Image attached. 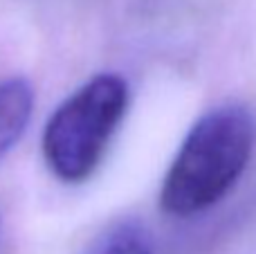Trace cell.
I'll return each instance as SVG.
<instances>
[{
	"instance_id": "cell-1",
	"label": "cell",
	"mask_w": 256,
	"mask_h": 254,
	"mask_svg": "<svg viewBox=\"0 0 256 254\" xmlns=\"http://www.w3.org/2000/svg\"><path fill=\"white\" fill-rule=\"evenodd\" d=\"M256 144V122L245 106L212 108L189 128L160 189V210L176 218L202 214L232 192Z\"/></svg>"
},
{
	"instance_id": "cell-2",
	"label": "cell",
	"mask_w": 256,
	"mask_h": 254,
	"mask_svg": "<svg viewBox=\"0 0 256 254\" xmlns=\"http://www.w3.org/2000/svg\"><path fill=\"white\" fill-rule=\"evenodd\" d=\"M130 90L124 76L102 72L70 94L48 120L43 160L61 182L81 184L102 164L126 115Z\"/></svg>"
},
{
	"instance_id": "cell-3",
	"label": "cell",
	"mask_w": 256,
	"mask_h": 254,
	"mask_svg": "<svg viewBox=\"0 0 256 254\" xmlns=\"http://www.w3.org/2000/svg\"><path fill=\"white\" fill-rule=\"evenodd\" d=\"M34 112V88L25 76L0 81V162L20 142Z\"/></svg>"
},
{
	"instance_id": "cell-4",
	"label": "cell",
	"mask_w": 256,
	"mask_h": 254,
	"mask_svg": "<svg viewBox=\"0 0 256 254\" xmlns=\"http://www.w3.org/2000/svg\"><path fill=\"white\" fill-rule=\"evenodd\" d=\"M81 254H155L146 232L135 223H115L86 246Z\"/></svg>"
},
{
	"instance_id": "cell-5",
	"label": "cell",
	"mask_w": 256,
	"mask_h": 254,
	"mask_svg": "<svg viewBox=\"0 0 256 254\" xmlns=\"http://www.w3.org/2000/svg\"><path fill=\"white\" fill-rule=\"evenodd\" d=\"M0 234H2V214H0Z\"/></svg>"
}]
</instances>
